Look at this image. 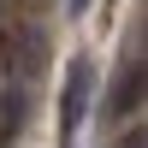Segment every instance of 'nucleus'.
I'll list each match as a JSON object with an SVG mask.
<instances>
[{"mask_svg":"<svg viewBox=\"0 0 148 148\" xmlns=\"http://www.w3.org/2000/svg\"><path fill=\"white\" fill-rule=\"evenodd\" d=\"M142 95H148V59H136V65L125 71V83L113 89V101H107V107H113V113H130Z\"/></svg>","mask_w":148,"mask_h":148,"instance_id":"7ed1b4c3","label":"nucleus"},{"mask_svg":"<svg viewBox=\"0 0 148 148\" xmlns=\"http://www.w3.org/2000/svg\"><path fill=\"white\" fill-rule=\"evenodd\" d=\"M0 47H6V71L18 83H30L36 71H42V59H47V36L36 30V24H12V30L0 36Z\"/></svg>","mask_w":148,"mask_h":148,"instance_id":"f257e3e1","label":"nucleus"},{"mask_svg":"<svg viewBox=\"0 0 148 148\" xmlns=\"http://www.w3.org/2000/svg\"><path fill=\"white\" fill-rule=\"evenodd\" d=\"M83 6H89V0H71V12H83Z\"/></svg>","mask_w":148,"mask_h":148,"instance_id":"39448f33","label":"nucleus"},{"mask_svg":"<svg viewBox=\"0 0 148 148\" xmlns=\"http://www.w3.org/2000/svg\"><path fill=\"white\" fill-rule=\"evenodd\" d=\"M89 89H95V65H89V59H71L65 95H59V130H65V136L83 125V113H89Z\"/></svg>","mask_w":148,"mask_h":148,"instance_id":"f03ea898","label":"nucleus"},{"mask_svg":"<svg viewBox=\"0 0 148 148\" xmlns=\"http://www.w3.org/2000/svg\"><path fill=\"white\" fill-rule=\"evenodd\" d=\"M125 148H148V136H142V130H136V136H125Z\"/></svg>","mask_w":148,"mask_h":148,"instance_id":"20e7f679","label":"nucleus"}]
</instances>
